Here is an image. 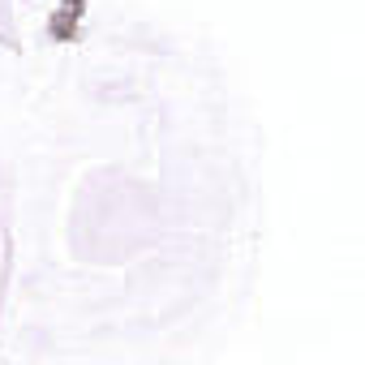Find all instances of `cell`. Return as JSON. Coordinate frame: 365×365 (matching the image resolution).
Returning a JSON list of instances; mask_svg holds the SVG:
<instances>
[{
	"instance_id": "obj_1",
	"label": "cell",
	"mask_w": 365,
	"mask_h": 365,
	"mask_svg": "<svg viewBox=\"0 0 365 365\" xmlns=\"http://www.w3.org/2000/svg\"><path fill=\"white\" fill-rule=\"evenodd\" d=\"M78 18V0H0V39L9 48H39L61 39Z\"/></svg>"
}]
</instances>
